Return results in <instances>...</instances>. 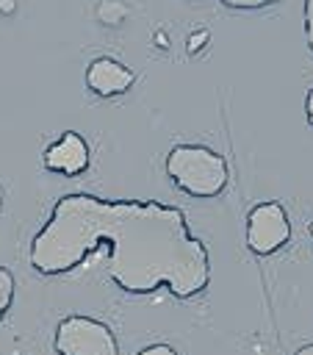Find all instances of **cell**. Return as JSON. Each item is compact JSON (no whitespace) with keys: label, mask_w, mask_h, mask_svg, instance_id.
Wrapping results in <instances>:
<instances>
[{"label":"cell","mask_w":313,"mask_h":355,"mask_svg":"<svg viewBox=\"0 0 313 355\" xmlns=\"http://www.w3.org/2000/svg\"><path fill=\"white\" fill-rule=\"evenodd\" d=\"M108 252V277L133 297L169 288L177 300L202 294L211 283V255L180 208L158 200H105L72 191L55 200L47 222L30 239L28 261L44 275H66L91 252Z\"/></svg>","instance_id":"obj_1"},{"label":"cell","mask_w":313,"mask_h":355,"mask_svg":"<svg viewBox=\"0 0 313 355\" xmlns=\"http://www.w3.org/2000/svg\"><path fill=\"white\" fill-rule=\"evenodd\" d=\"M166 178L188 197L213 200L227 189L230 166L222 153L205 144H177L163 161Z\"/></svg>","instance_id":"obj_2"},{"label":"cell","mask_w":313,"mask_h":355,"mask_svg":"<svg viewBox=\"0 0 313 355\" xmlns=\"http://www.w3.org/2000/svg\"><path fill=\"white\" fill-rule=\"evenodd\" d=\"M53 349L55 355H119L114 330L86 313H69L55 324Z\"/></svg>","instance_id":"obj_3"},{"label":"cell","mask_w":313,"mask_h":355,"mask_svg":"<svg viewBox=\"0 0 313 355\" xmlns=\"http://www.w3.org/2000/svg\"><path fill=\"white\" fill-rule=\"evenodd\" d=\"M291 241V219L288 211L274 202H258L247 214V247L255 255H271Z\"/></svg>","instance_id":"obj_4"},{"label":"cell","mask_w":313,"mask_h":355,"mask_svg":"<svg viewBox=\"0 0 313 355\" xmlns=\"http://www.w3.org/2000/svg\"><path fill=\"white\" fill-rule=\"evenodd\" d=\"M42 164H44L47 172H55V175H64V178H78L91 164L89 141L78 130H66L44 147Z\"/></svg>","instance_id":"obj_5"},{"label":"cell","mask_w":313,"mask_h":355,"mask_svg":"<svg viewBox=\"0 0 313 355\" xmlns=\"http://www.w3.org/2000/svg\"><path fill=\"white\" fill-rule=\"evenodd\" d=\"M83 78H86L89 92H94L97 97H116V94H125V92L136 83V72H133L127 64H122V61H116V58H111V55H97V58H91Z\"/></svg>","instance_id":"obj_6"},{"label":"cell","mask_w":313,"mask_h":355,"mask_svg":"<svg viewBox=\"0 0 313 355\" xmlns=\"http://www.w3.org/2000/svg\"><path fill=\"white\" fill-rule=\"evenodd\" d=\"M3 205H6V189L0 186V211H3ZM14 297H17V280L8 266H0V322L8 316Z\"/></svg>","instance_id":"obj_7"},{"label":"cell","mask_w":313,"mask_h":355,"mask_svg":"<svg viewBox=\"0 0 313 355\" xmlns=\"http://www.w3.org/2000/svg\"><path fill=\"white\" fill-rule=\"evenodd\" d=\"M227 8H235V11H260V8H269V6H277L280 0H222Z\"/></svg>","instance_id":"obj_8"},{"label":"cell","mask_w":313,"mask_h":355,"mask_svg":"<svg viewBox=\"0 0 313 355\" xmlns=\"http://www.w3.org/2000/svg\"><path fill=\"white\" fill-rule=\"evenodd\" d=\"M302 28H305V42L313 53V0H305L302 6Z\"/></svg>","instance_id":"obj_9"},{"label":"cell","mask_w":313,"mask_h":355,"mask_svg":"<svg viewBox=\"0 0 313 355\" xmlns=\"http://www.w3.org/2000/svg\"><path fill=\"white\" fill-rule=\"evenodd\" d=\"M136 355H177V349L169 347V344H150V347L138 349Z\"/></svg>","instance_id":"obj_10"},{"label":"cell","mask_w":313,"mask_h":355,"mask_svg":"<svg viewBox=\"0 0 313 355\" xmlns=\"http://www.w3.org/2000/svg\"><path fill=\"white\" fill-rule=\"evenodd\" d=\"M305 116H307V125L313 128V89L305 94Z\"/></svg>","instance_id":"obj_11"},{"label":"cell","mask_w":313,"mask_h":355,"mask_svg":"<svg viewBox=\"0 0 313 355\" xmlns=\"http://www.w3.org/2000/svg\"><path fill=\"white\" fill-rule=\"evenodd\" d=\"M294 355H313V344H305V347H299Z\"/></svg>","instance_id":"obj_12"},{"label":"cell","mask_w":313,"mask_h":355,"mask_svg":"<svg viewBox=\"0 0 313 355\" xmlns=\"http://www.w3.org/2000/svg\"><path fill=\"white\" fill-rule=\"evenodd\" d=\"M310 239H313V222H310Z\"/></svg>","instance_id":"obj_13"}]
</instances>
